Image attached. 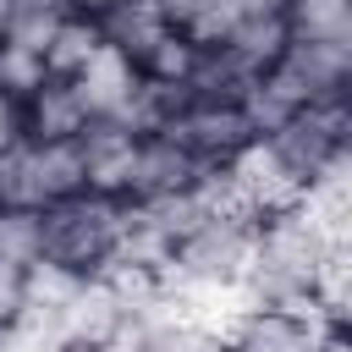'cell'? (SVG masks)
<instances>
[{
  "instance_id": "obj_1",
  "label": "cell",
  "mask_w": 352,
  "mask_h": 352,
  "mask_svg": "<svg viewBox=\"0 0 352 352\" xmlns=\"http://www.w3.org/2000/svg\"><path fill=\"white\" fill-rule=\"evenodd\" d=\"M126 231V198H104V192H77L44 209V258L72 270V275H94L116 242Z\"/></svg>"
},
{
  "instance_id": "obj_2",
  "label": "cell",
  "mask_w": 352,
  "mask_h": 352,
  "mask_svg": "<svg viewBox=\"0 0 352 352\" xmlns=\"http://www.w3.org/2000/svg\"><path fill=\"white\" fill-rule=\"evenodd\" d=\"M258 220H204L176 242V258L160 280H248L253 275Z\"/></svg>"
},
{
  "instance_id": "obj_3",
  "label": "cell",
  "mask_w": 352,
  "mask_h": 352,
  "mask_svg": "<svg viewBox=\"0 0 352 352\" xmlns=\"http://www.w3.org/2000/svg\"><path fill=\"white\" fill-rule=\"evenodd\" d=\"M226 176H231V187H236V198L264 220V214H275V209H292L297 198H302V176L280 160V148L270 143V138H248L231 160H226Z\"/></svg>"
},
{
  "instance_id": "obj_4",
  "label": "cell",
  "mask_w": 352,
  "mask_h": 352,
  "mask_svg": "<svg viewBox=\"0 0 352 352\" xmlns=\"http://www.w3.org/2000/svg\"><path fill=\"white\" fill-rule=\"evenodd\" d=\"M165 138L187 143L204 165H226V160L253 138V126H248V116H242L236 99H187L182 116L165 126Z\"/></svg>"
},
{
  "instance_id": "obj_5",
  "label": "cell",
  "mask_w": 352,
  "mask_h": 352,
  "mask_svg": "<svg viewBox=\"0 0 352 352\" xmlns=\"http://www.w3.org/2000/svg\"><path fill=\"white\" fill-rule=\"evenodd\" d=\"M138 132H126L121 121H88L77 148H82V170H88V192L104 198H132V170H138Z\"/></svg>"
},
{
  "instance_id": "obj_6",
  "label": "cell",
  "mask_w": 352,
  "mask_h": 352,
  "mask_svg": "<svg viewBox=\"0 0 352 352\" xmlns=\"http://www.w3.org/2000/svg\"><path fill=\"white\" fill-rule=\"evenodd\" d=\"M72 82H77V94H82L88 116H94V121H110V116H116V110L132 99V88L143 82V66H138V60H132L121 44H110V38H104V44L88 55V66H82Z\"/></svg>"
},
{
  "instance_id": "obj_7",
  "label": "cell",
  "mask_w": 352,
  "mask_h": 352,
  "mask_svg": "<svg viewBox=\"0 0 352 352\" xmlns=\"http://www.w3.org/2000/svg\"><path fill=\"white\" fill-rule=\"evenodd\" d=\"M198 170H204V160H198L187 143L154 132V138L138 143V170H132V198H126V204H148V198L182 192V187L198 182Z\"/></svg>"
},
{
  "instance_id": "obj_8",
  "label": "cell",
  "mask_w": 352,
  "mask_h": 352,
  "mask_svg": "<svg viewBox=\"0 0 352 352\" xmlns=\"http://www.w3.org/2000/svg\"><path fill=\"white\" fill-rule=\"evenodd\" d=\"M55 324H60V341H77V346H104V341L126 324V308L116 302V292H110L99 275H82V280H77V292L60 302Z\"/></svg>"
},
{
  "instance_id": "obj_9",
  "label": "cell",
  "mask_w": 352,
  "mask_h": 352,
  "mask_svg": "<svg viewBox=\"0 0 352 352\" xmlns=\"http://www.w3.org/2000/svg\"><path fill=\"white\" fill-rule=\"evenodd\" d=\"M22 121H28V138H38V143H72V138H82V126L94 116H88V104H82L72 77H50L22 104Z\"/></svg>"
},
{
  "instance_id": "obj_10",
  "label": "cell",
  "mask_w": 352,
  "mask_h": 352,
  "mask_svg": "<svg viewBox=\"0 0 352 352\" xmlns=\"http://www.w3.org/2000/svg\"><path fill=\"white\" fill-rule=\"evenodd\" d=\"M324 336H330V330L302 324L297 314H280V308H253V314L236 324L231 346H242V352H319V346H324Z\"/></svg>"
},
{
  "instance_id": "obj_11",
  "label": "cell",
  "mask_w": 352,
  "mask_h": 352,
  "mask_svg": "<svg viewBox=\"0 0 352 352\" xmlns=\"http://www.w3.org/2000/svg\"><path fill=\"white\" fill-rule=\"evenodd\" d=\"M292 38H297V33H292V16H286V11H280V16H242L236 33H231L220 50H231V55L258 77V72H270V66L292 50Z\"/></svg>"
},
{
  "instance_id": "obj_12",
  "label": "cell",
  "mask_w": 352,
  "mask_h": 352,
  "mask_svg": "<svg viewBox=\"0 0 352 352\" xmlns=\"http://www.w3.org/2000/svg\"><path fill=\"white\" fill-rule=\"evenodd\" d=\"M99 44H104V28H99V16L66 11V16H60V28H55V38L44 44V66H50V77H77Z\"/></svg>"
},
{
  "instance_id": "obj_13",
  "label": "cell",
  "mask_w": 352,
  "mask_h": 352,
  "mask_svg": "<svg viewBox=\"0 0 352 352\" xmlns=\"http://www.w3.org/2000/svg\"><path fill=\"white\" fill-rule=\"evenodd\" d=\"M99 28H104V38L121 44L138 66H143V55L154 50V38L165 33V22H160V11H154L148 0H116L110 11H99Z\"/></svg>"
},
{
  "instance_id": "obj_14",
  "label": "cell",
  "mask_w": 352,
  "mask_h": 352,
  "mask_svg": "<svg viewBox=\"0 0 352 352\" xmlns=\"http://www.w3.org/2000/svg\"><path fill=\"white\" fill-rule=\"evenodd\" d=\"M286 16L297 38H324L352 55V0H292Z\"/></svg>"
},
{
  "instance_id": "obj_15",
  "label": "cell",
  "mask_w": 352,
  "mask_h": 352,
  "mask_svg": "<svg viewBox=\"0 0 352 352\" xmlns=\"http://www.w3.org/2000/svg\"><path fill=\"white\" fill-rule=\"evenodd\" d=\"M0 258L6 264H38L44 258V209L0 204Z\"/></svg>"
},
{
  "instance_id": "obj_16",
  "label": "cell",
  "mask_w": 352,
  "mask_h": 352,
  "mask_svg": "<svg viewBox=\"0 0 352 352\" xmlns=\"http://www.w3.org/2000/svg\"><path fill=\"white\" fill-rule=\"evenodd\" d=\"M44 82H50L44 50H28V44H16V38H0V94H11L16 104H28Z\"/></svg>"
},
{
  "instance_id": "obj_17",
  "label": "cell",
  "mask_w": 352,
  "mask_h": 352,
  "mask_svg": "<svg viewBox=\"0 0 352 352\" xmlns=\"http://www.w3.org/2000/svg\"><path fill=\"white\" fill-rule=\"evenodd\" d=\"M143 324V352H226L231 341H220V336H209L204 324H192V319H165V314H154V319H138Z\"/></svg>"
},
{
  "instance_id": "obj_18",
  "label": "cell",
  "mask_w": 352,
  "mask_h": 352,
  "mask_svg": "<svg viewBox=\"0 0 352 352\" xmlns=\"http://www.w3.org/2000/svg\"><path fill=\"white\" fill-rule=\"evenodd\" d=\"M198 55H204V50H198L182 28H165V33L154 38V50L143 55V77H154V82H192Z\"/></svg>"
},
{
  "instance_id": "obj_19",
  "label": "cell",
  "mask_w": 352,
  "mask_h": 352,
  "mask_svg": "<svg viewBox=\"0 0 352 352\" xmlns=\"http://www.w3.org/2000/svg\"><path fill=\"white\" fill-rule=\"evenodd\" d=\"M66 11H72L66 0H33V6H11L6 38L28 44V50H44V44L55 38V28H60V16H66Z\"/></svg>"
},
{
  "instance_id": "obj_20",
  "label": "cell",
  "mask_w": 352,
  "mask_h": 352,
  "mask_svg": "<svg viewBox=\"0 0 352 352\" xmlns=\"http://www.w3.org/2000/svg\"><path fill=\"white\" fill-rule=\"evenodd\" d=\"M22 314H28V264L0 258V336L11 324H22Z\"/></svg>"
},
{
  "instance_id": "obj_21",
  "label": "cell",
  "mask_w": 352,
  "mask_h": 352,
  "mask_svg": "<svg viewBox=\"0 0 352 352\" xmlns=\"http://www.w3.org/2000/svg\"><path fill=\"white\" fill-rule=\"evenodd\" d=\"M22 138H28V121H22V104H16L11 94H0V160H6V154H11V148H16Z\"/></svg>"
},
{
  "instance_id": "obj_22",
  "label": "cell",
  "mask_w": 352,
  "mask_h": 352,
  "mask_svg": "<svg viewBox=\"0 0 352 352\" xmlns=\"http://www.w3.org/2000/svg\"><path fill=\"white\" fill-rule=\"evenodd\" d=\"M148 6L160 11V22H165V28H187V22H192V11H198L204 0H148Z\"/></svg>"
},
{
  "instance_id": "obj_23",
  "label": "cell",
  "mask_w": 352,
  "mask_h": 352,
  "mask_svg": "<svg viewBox=\"0 0 352 352\" xmlns=\"http://www.w3.org/2000/svg\"><path fill=\"white\" fill-rule=\"evenodd\" d=\"M236 6V16H280L292 0H231Z\"/></svg>"
},
{
  "instance_id": "obj_24",
  "label": "cell",
  "mask_w": 352,
  "mask_h": 352,
  "mask_svg": "<svg viewBox=\"0 0 352 352\" xmlns=\"http://www.w3.org/2000/svg\"><path fill=\"white\" fill-rule=\"evenodd\" d=\"M66 6H72V11H82V16H99V11H110L116 0H66Z\"/></svg>"
},
{
  "instance_id": "obj_25",
  "label": "cell",
  "mask_w": 352,
  "mask_h": 352,
  "mask_svg": "<svg viewBox=\"0 0 352 352\" xmlns=\"http://www.w3.org/2000/svg\"><path fill=\"white\" fill-rule=\"evenodd\" d=\"M6 22H11V0H0V38H6Z\"/></svg>"
},
{
  "instance_id": "obj_26",
  "label": "cell",
  "mask_w": 352,
  "mask_h": 352,
  "mask_svg": "<svg viewBox=\"0 0 352 352\" xmlns=\"http://www.w3.org/2000/svg\"><path fill=\"white\" fill-rule=\"evenodd\" d=\"M55 352H94V346H77V341H60Z\"/></svg>"
},
{
  "instance_id": "obj_27",
  "label": "cell",
  "mask_w": 352,
  "mask_h": 352,
  "mask_svg": "<svg viewBox=\"0 0 352 352\" xmlns=\"http://www.w3.org/2000/svg\"><path fill=\"white\" fill-rule=\"evenodd\" d=\"M226 352H242V346H226Z\"/></svg>"
}]
</instances>
